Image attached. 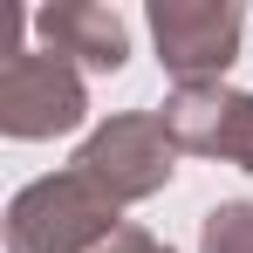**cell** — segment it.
Masks as SVG:
<instances>
[{
	"mask_svg": "<svg viewBox=\"0 0 253 253\" xmlns=\"http://www.w3.org/2000/svg\"><path fill=\"white\" fill-rule=\"evenodd\" d=\"M117 233H124V206L83 165H62L7 199V253H96Z\"/></svg>",
	"mask_w": 253,
	"mask_h": 253,
	"instance_id": "cell-1",
	"label": "cell"
},
{
	"mask_svg": "<svg viewBox=\"0 0 253 253\" xmlns=\"http://www.w3.org/2000/svg\"><path fill=\"white\" fill-rule=\"evenodd\" d=\"M76 165L117 199V206H137V199H158L178 171V137L165 130L158 110H117L83 137Z\"/></svg>",
	"mask_w": 253,
	"mask_h": 253,
	"instance_id": "cell-2",
	"label": "cell"
},
{
	"mask_svg": "<svg viewBox=\"0 0 253 253\" xmlns=\"http://www.w3.org/2000/svg\"><path fill=\"white\" fill-rule=\"evenodd\" d=\"M89 117V83L76 62L48 55V48H14L0 62V130L21 144H42L62 130H83Z\"/></svg>",
	"mask_w": 253,
	"mask_h": 253,
	"instance_id": "cell-3",
	"label": "cell"
},
{
	"mask_svg": "<svg viewBox=\"0 0 253 253\" xmlns=\"http://www.w3.org/2000/svg\"><path fill=\"white\" fill-rule=\"evenodd\" d=\"M247 14L233 0H151V42L178 83H226L240 62Z\"/></svg>",
	"mask_w": 253,
	"mask_h": 253,
	"instance_id": "cell-4",
	"label": "cell"
},
{
	"mask_svg": "<svg viewBox=\"0 0 253 253\" xmlns=\"http://www.w3.org/2000/svg\"><path fill=\"white\" fill-rule=\"evenodd\" d=\"M158 117H165V130L178 137V151L253 171V89L178 83V89L165 96V110H158Z\"/></svg>",
	"mask_w": 253,
	"mask_h": 253,
	"instance_id": "cell-5",
	"label": "cell"
},
{
	"mask_svg": "<svg viewBox=\"0 0 253 253\" xmlns=\"http://www.w3.org/2000/svg\"><path fill=\"white\" fill-rule=\"evenodd\" d=\"M35 35H42L48 55L76 62V69H96V76H117L130 62V28L110 14V7H89V0H55L35 14Z\"/></svg>",
	"mask_w": 253,
	"mask_h": 253,
	"instance_id": "cell-6",
	"label": "cell"
},
{
	"mask_svg": "<svg viewBox=\"0 0 253 253\" xmlns=\"http://www.w3.org/2000/svg\"><path fill=\"white\" fill-rule=\"evenodd\" d=\"M199 253H253V199H226L199 226Z\"/></svg>",
	"mask_w": 253,
	"mask_h": 253,
	"instance_id": "cell-7",
	"label": "cell"
},
{
	"mask_svg": "<svg viewBox=\"0 0 253 253\" xmlns=\"http://www.w3.org/2000/svg\"><path fill=\"white\" fill-rule=\"evenodd\" d=\"M96 253H171V247L158 240V233H151V226H124L110 247H96Z\"/></svg>",
	"mask_w": 253,
	"mask_h": 253,
	"instance_id": "cell-8",
	"label": "cell"
}]
</instances>
